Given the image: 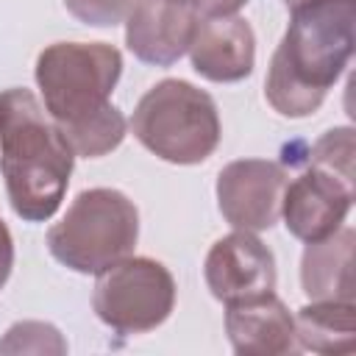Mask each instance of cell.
Here are the masks:
<instances>
[{
	"instance_id": "13",
	"label": "cell",
	"mask_w": 356,
	"mask_h": 356,
	"mask_svg": "<svg viewBox=\"0 0 356 356\" xmlns=\"http://www.w3.org/2000/svg\"><path fill=\"white\" fill-rule=\"evenodd\" d=\"M353 228H339L325 239L306 242L300 259V286L309 300H356L353 284Z\"/></svg>"
},
{
	"instance_id": "8",
	"label": "cell",
	"mask_w": 356,
	"mask_h": 356,
	"mask_svg": "<svg viewBox=\"0 0 356 356\" xmlns=\"http://www.w3.org/2000/svg\"><path fill=\"white\" fill-rule=\"evenodd\" d=\"M206 286L217 300L239 303L275 292V256L253 231H234L217 239L203 264Z\"/></svg>"
},
{
	"instance_id": "5",
	"label": "cell",
	"mask_w": 356,
	"mask_h": 356,
	"mask_svg": "<svg viewBox=\"0 0 356 356\" xmlns=\"http://www.w3.org/2000/svg\"><path fill=\"white\" fill-rule=\"evenodd\" d=\"M139 211L128 195L108 186L83 189L67 214L47 231V250L64 267L97 275L134 253Z\"/></svg>"
},
{
	"instance_id": "10",
	"label": "cell",
	"mask_w": 356,
	"mask_h": 356,
	"mask_svg": "<svg viewBox=\"0 0 356 356\" xmlns=\"http://www.w3.org/2000/svg\"><path fill=\"white\" fill-rule=\"evenodd\" d=\"M189 58L200 78L214 83H236L253 72L256 36L248 19L228 17H197Z\"/></svg>"
},
{
	"instance_id": "6",
	"label": "cell",
	"mask_w": 356,
	"mask_h": 356,
	"mask_svg": "<svg viewBox=\"0 0 356 356\" xmlns=\"http://www.w3.org/2000/svg\"><path fill=\"white\" fill-rule=\"evenodd\" d=\"M92 306L100 323L117 334L159 328L175 306L172 273L147 256H125L97 273Z\"/></svg>"
},
{
	"instance_id": "2",
	"label": "cell",
	"mask_w": 356,
	"mask_h": 356,
	"mask_svg": "<svg viewBox=\"0 0 356 356\" xmlns=\"http://www.w3.org/2000/svg\"><path fill=\"white\" fill-rule=\"evenodd\" d=\"M289 17L267 70L264 97L281 117L300 120L323 106L353 56L356 0H312Z\"/></svg>"
},
{
	"instance_id": "15",
	"label": "cell",
	"mask_w": 356,
	"mask_h": 356,
	"mask_svg": "<svg viewBox=\"0 0 356 356\" xmlns=\"http://www.w3.org/2000/svg\"><path fill=\"white\" fill-rule=\"evenodd\" d=\"M353 128H331L312 145L309 164L345 181H353Z\"/></svg>"
},
{
	"instance_id": "17",
	"label": "cell",
	"mask_w": 356,
	"mask_h": 356,
	"mask_svg": "<svg viewBox=\"0 0 356 356\" xmlns=\"http://www.w3.org/2000/svg\"><path fill=\"white\" fill-rule=\"evenodd\" d=\"M136 3L139 0H64L67 11L78 22L95 28H114L125 22L128 14L136 8Z\"/></svg>"
},
{
	"instance_id": "1",
	"label": "cell",
	"mask_w": 356,
	"mask_h": 356,
	"mask_svg": "<svg viewBox=\"0 0 356 356\" xmlns=\"http://www.w3.org/2000/svg\"><path fill=\"white\" fill-rule=\"evenodd\" d=\"M122 56L106 42H56L36 58L44 111L75 156L97 159L125 139V117L111 106Z\"/></svg>"
},
{
	"instance_id": "18",
	"label": "cell",
	"mask_w": 356,
	"mask_h": 356,
	"mask_svg": "<svg viewBox=\"0 0 356 356\" xmlns=\"http://www.w3.org/2000/svg\"><path fill=\"white\" fill-rule=\"evenodd\" d=\"M11 267H14V239H11L8 225L0 220V289L6 286L11 275Z\"/></svg>"
},
{
	"instance_id": "19",
	"label": "cell",
	"mask_w": 356,
	"mask_h": 356,
	"mask_svg": "<svg viewBox=\"0 0 356 356\" xmlns=\"http://www.w3.org/2000/svg\"><path fill=\"white\" fill-rule=\"evenodd\" d=\"M172 3H181V6H189V8H192V11L197 14V17H200V11L206 8V3H209V0H172Z\"/></svg>"
},
{
	"instance_id": "20",
	"label": "cell",
	"mask_w": 356,
	"mask_h": 356,
	"mask_svg": "<svg viewBox=\"0 0 356 356\" xmlns=\"http://www.w3.org/2000/svg\"><path fill=\"white\" fill-rule=\"evenodd\" d=\"M303 3H312V0H284V6L292 11V8H298V6H303Z\"/></svg>"
},
{
	"instance_id": "16",
	"label": "cell",
	"mask_w": 356,
	"mask_h": 356,
	"mask_svg": "<svg viewBox=\"0 0 356 356\" xmlns=\"http://www.w3.org/2000/svg\"><path fill=\"white\" fill-rule=\"evenodd\" d=\"M0 353H67L58 328L42 320L14 323L0 339Z\"/></svg>"
},
{
	"instance_id": "7",
	"label": "cell",
	"mask_w": 356,
	"mask_h": 356,
	"mask_svg": "<svg viewBox=\"0 0 356 356\" xmlns=\"http://www.w3.org/2000/svg\"><path fill=\"white\" fill-rule=\"evenodd\" d=\"M286 170L267 159H239L217 175L220 214L239 231L273 228L281 217Z\"/></svg>"
},
{
	"instance_id": "12",
	"label": "cell",
	"mask_w": 356,
	"mask_h": 356,
	"mask_svg": "<svg viewBox=\"0 0 356 356\" xmlns=\"http://www.w3.org/2000/svg\"><path fill=\"white\" fill-rule=\"evenodd\" d=\"M225 331L239 356H284L300 350L295 337V317L275 298V292L228 303Z\"/></svg>"
},
{
	"instance_id": "3",
	"label": "cell",
	"mask_w": 356,
	"mask_h": 356,
	"mask_svg": "<svg viewBox=\"0 0 356 356\" xmlns=\"http://www.w3.org/2000/svg\"><path fill=\"white\" fill-rule=\"evenodd\" d=\"M75 153L36 95L22 86L0 92V172L8 203L25 222L50 220L72 175Z\"/></svg>"
},
{
	"instance_id": "14",
	"label": "cell",
	"mask_w": 356,
	"mask_h": 356,
	"mask_svg": "<svg viewBox=\"0 0 356 356\" xmlns=\"http://www.w3.org/2000/svg\"><path fill=\"white\" fill-rule=\"evenodd\" d=\"M298 345L314 353L356 350V300H312L295 314Z\"/></svg>"
},
{
	"instance_id": "11",
	"label": "cell",
	"mask_w": 356,
	"mask_h": 356,
	"mask_svg": "<svg viewBox=\"0 0 356 356\" xmlns=\"http://www.w3.org/2000/svg\"><path fill=\"white\" fill-rule=\"evenodd\" d=\"M197 14L172 0H139L125 19L128 50L153 67L175 64L192 42Z\"/></svg>"
},
{
	"instance_id": "9",
	"label": "cell",
	"mask_w": 356,
	"mask_h": 356,
	"mask_svg": "<svg viewBox=\"0 0 356 356\" xmlns=\"http://www.w3.org/2000/svg\"><path fill=\"white\" fill-rule=\"evenodd\" d=\"M350 206L353 181H345L309 164L306 172H300L295 181H286L281 217L295 239L317 242L342 228Z\"/></svg>"
},
{
	"instance_id": "4",
	"label": "cell",
	"mask_w": 356,
	"mask_h": 356,
	"mask_svg": "<svg viewBox=\"0 0 356 356\" xmlns=\"http://www.w3.org/2000/svg\"><path fill=\"white\" fill-rule=\"evenodd\" d=\"M131 131L142 147L170 164L206 161L222 134L211 95L181 78H164L139 97Z\"/></svg>"
}]
</instances>
